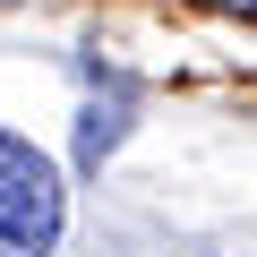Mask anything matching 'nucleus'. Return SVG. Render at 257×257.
<instances>
[{"mask_svg": "<svg viewBox=\"0 0 257 257\" xmlns=\"http://www.w3.org/2000/svg\"><path fill=\"white\" fill-rule=\"evenodd\" d=\"M120 138H128V94L86 103V120H77V172H103V155H120Z\"/></svg>", "mask_w": 257, "mask_h": 257, "instance_id": "nucleus-2", "label": "nucleus"}, {"mask_svg": "<svg viewBox=\"0 0 257 257\" xmlns=\"http://www.w3.org/2000/svg\"><path fill=\"white\" fill-rule=\"evenodd\" d=\"M69 231V180L60 163L18 138V128H0V257H52Z\"/></svg>", "mask_w": 257, "mask_h": 257, "instance_id": "nucleus-1", "label": "nucleus"}]
</instances>
